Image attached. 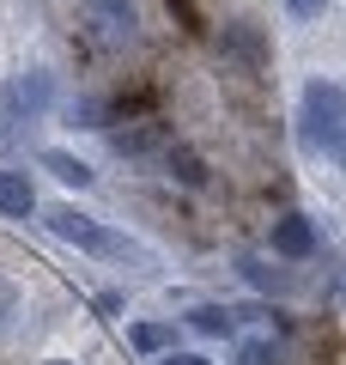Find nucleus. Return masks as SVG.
I'll use <instances>...</instances> for the list:
<instances>
[{"label":"nucleus","instance_id":"nucleus-1","mask_svg":"<svg viewBox=\"0 0 346 365\" xmlns=\"http://www.w3.org/2000/svg\"><path fill=\"white\" fill-rule=\"evenodd\" d=\"M340 116H346V91L328 86V79H310L304 86V122H298L304 153H328L340 140Z\"/></svg>","mask_w":346,"mask_h":365},{"label":"nucleus","instance_id":"nucleus-2","mask_svg":"<svg viewBox=\"0 0 346 365\" xmlns=\"http://www.w3.org/2000/svg\"><path fill=\"white\" fill-rule=\"evenodd\" d=\"M43 220H49V232L61 237V244L98 250V256H128V244H122V237H110L98 220H91V213H79V207H49Z\"/></svg>","mask_w":346,"mask_h":365},{"label":"nucleus","instance_id":"nucleus-3","mask_svg":"<svg viewBox=\"0 0 346 365\" xmlns=\"http://www.w3.org/2000/svg\"><path fill=\"white\" fill-rule=\"evenodd\" d=\"M49 104H55V79L49 73H19L13 86L0 91V116L6 122H37Z\"/></svg>","mask_w":346,"mask_h":365},{"label":"nucleus","instance_id":"nucleus-4","mask_svg":"<svg viewBox=\"0 0 346 365\" xmlns=\"http://www.w3.org/2000/svg\"><path fill=\"white\" fill-rule=\"evenodd\" d=\"M110 140H115V153L146 158V153H164V146H170V128H164V122H134V128H115Z\"/></svg>","mask_w":346,"mask_h":365},{"label":"nucleus","instance_id":"nucleus-5","mask_svg":"<svg viewBox=\"0 0 346 365\" xmlns=\"http://www.w3.org/2000/svg\"><path fill=\"white\" fill-rule=\"evenodd\" d=\"M273 250H280V256H292V262H304V256H316V232H310V220H280L273 225Z\"/></svg>","mask_w":346,"mask_h":365},{"label":"nucleus","instance_id":"nucleus-6","mask_svg":"<svg viewBox=\"0 0 346 365\" xmlns=\"http://www.w3.org/2000/svg\"><path fill=\"white\" fill-rule=\"evenodd\" d=\"M31 207H37V189H31V177H25V170H0V213L25 220Z\"/></svg>","mask_w":346,"mask_h":365},{"label":"nucleus","instance_id":"nucleus-7","mask_svg":"<svg viewBox=\"0 0 346 365\" xmlns=\"http://www.w3.org/2000/svg\"><path fill=\"white\" fill-rule=\"evenodd\" d=\"M158 158H164V165L177 170V182H189V189H201V182H206V165H201V158L189 153V146H177V140H170V146H164Z\"/></svg>","mask_w":346,"mask_h":365},{"label":"nucleus","instance_id":"nucleus-8","mask_svg":"<svg viewBox=\"0 0 346 365\" xmlns=\"http://www.w3.org/2000/svg\"><path fill=\"white\" fill-rule=\"evenodd\" d=\"M225 49H231V55H243L249 67H268V43H261L249 25H231V31H225Z\"/></svg>","mask_w":346,"mask_h":365},{"label":"nucleus","instance_id":"nucleus-9","mask_svg":"<svg viewBox=\"0 0 346 365\" xmlns=\"http://www.w3.org/2000/svg\"><path fill=\"white\" fill-rule=\"evenodd\" d=\"M43 165H49L61 182H73V189H85V182H91V165H85V158H73V153H43Z\"/></svg>","mask_w":346,"mask_h":365},{"label":"nucleus","instance_id":"nucleus-10","mask_svg":"<svg viewBox=\"0 0 346 365\" xmlns=\"http://www.w3.org/2000/svg\"><path fill=\"white\" fill-rule=\"evenodd\" d=\"M91 6H98V13L110 19L122 37H134V0H91Z\"/></svg>","mask_w":346,"mask_h":365},{"label":"nucleus","instance_id":"nucleus-11","mask_svg":"<svg viewBox=\"0 0 346 365\" xmlns=\"http://www.w3.org/2000/svg\"><path fill=\"white\" fill-rule=\"evenodd\" d=\"M189 323L201 329V335H231V311H219V304H201V311H194Z\"/></svg>","mask_w":346,"mask_h":365},{"label":"nucleus","instance_id":"nucleus-12","mask_svg":"<svg viewBox=\"0 0 346 365\" xmlns=\"http://www.w3.org/2000/svg\"><path fill=\"white\" fill-rule=\"evenodd\" d=\"M134 347H140V353L170 347V329H164V323H134Z\"/></svg>","mask_w":346,"mask_h":365},{"label":"nucleus","instance_id":"nucleus-13","mask_svg":"<svg viewBox=\"0 0 346 365\" xmlns=\"http://www.w3.org/2000/svg\"><path fill=\"white\" fill-rule=\"evenodd\" d=\"M280 359V347H268V341H243L237 347V365H273Z\"/></svg>","mask_w":346,"mask_h":365},{"label":"nucleus","instance_id":"nucleus-14","mask_svg":"<svg viewBox=\"0 0 346 365\" xmlns=\"http://www.w3.org/2000/svg\"><path fill=\"white\" fill-rule=\"evenodd\" d=\"M243 274L256 287H268V292H292V274H268V268H256V262H243Z\"/></svg>","mask_w":346,"mask_h":365},{"label":"nucleus","instance_id":"nucleus-15","mask_svg":"<svg viewBox=\"0 0 346 365\" xmlns=\"http://www.w3.org/2000/svg\"><path fill=\"white\" fill-rule=\"evenodd\" d=\"M285 13L292 19H316V13H328V0H285Z\"/></svg>","mask_w":346,"mask_h":365},{"label":"nucleus","instance_id":"nucleus-16","mask_svg":"<svg viewBox=\"0 0 346 365\" xmlns=\"http://www.w3.org/2000/svg\"><path fill=\"white\" fill-rule=\"evenodd\" d=\"M13 317H19V292H13V287H0V329L13 323Z\"/></svg>","mask_w":346,"mask_h":365},{"label":"nucleus","instance_id":"nucleus-17","mask_svg":"<svg viewBox=\"0 0 346 365\" xmlns=\"http://www.w3.org/2000/svg\"><path fill=\"white\" fill-rule=\"evenodd\" d=\"M158 365H206V359H201V353H164Z\"/></svg>","mask_w":346,"mask_h":365},{"label":"nucleus","instance_id":"nucleus-18","mask_svg":"<svg viewBox=\"0 0 346 365\" xmlns=\"http://www.w3.org/2000/svg\"><path fill=\"white\" fill-rule=\"evenodd\" d=\"M328 153H334V158H340V165H346V134H340V140H334V146H328Z\"/></svg>","mask_w":346,"mask_h":365},{"label":"nucleus","instance_id":"nucleus-19","mask_svg":"<svg viewBox=\"0 0 346 365\" xmlns=\"http://www.w3.org/2000/svg\"><path fill=\"white\" fill-rule=\"evenodd\" d=\"M49 365H67V359H49Z\"/></svg>","mask_w":346,"mask_h":365}]
</instances>
